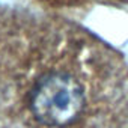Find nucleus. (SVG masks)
<instances>
[{
	"label": "nucleus",
	"mask_w": 128,
	"mask_h": 128,
	"mask_svg": "<svg viewBox=\"0 0 128 128\" xmlns=\"http://www.w3.org/2000/svg\"><path fill=\"white\" fill-rule=\"evenodd\" d=\"M26 32L24 18L0 9V110L12 96L18 98L20 84L33 51Z\"/></svg>",
	"instance_id": "f03ea898"
},
{
	"label": "nucleus",
	"mask_w": 128,
	"mask_h": 128,
	"mask_svg": "<svg viewBox=\"0 0 128 128\" xmlns=\"http://www.w3.org/2000/svg\"><path fill=\"white\" fill-rule=\"evenodd\" d=\"M119 128H128V116H124L122 118V124Z\"/></svg>",
	"instance_id": "7ed1b4c3"
},
{
	"label": "nucleus",
	"mask_w": 128,
	"mask_h": 128,
	"mask_svg": "<svg viewBox=\"0 0 128 128\" xmlns=\"http://www.w3.org/2000/svg\"><path fill=\"white\" fill-rule=\"evenodd\" d=\"M18 98L38 128H74L89 107V88L78 62L65 51H32Z\"/></svg>",
	"instance_id": "f257e3e1"
}]
</instances>
